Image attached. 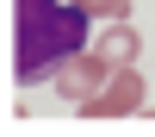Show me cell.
Returning a JSON list of instances; mask_svg holds the SVG:
<instances>
[{"label": "cell", "mask_w": 155, "mask_h": 137, "mask_svg": "<svg viewBox=\"0 0 155 137\" xmlns=\"http://www.w3.org/2000/svg\"><path fill=\"white\" fill-rule=\"evenodd\" d=\"M87 50L81 0H12V81H44Z\"/></svg>", "instance_id": "6da1fadb"}, {"label": "cell", "mask_w": 155, "mask_h": 137, "mask_svg": "<svg viewBox=\"0 0 155 137\" xmlns=\"http://www.w3.org/2000/svg\"><path fill=\"white\" fill-rule=\"evenodd\" d=\"M99 81H112V56H106V50H99V56H68V62L56 69V94L74 100V106H87Z\"/></svg>", "instance_id": "7a4b0ae2"}, {"label": "cell", "mask_w": 155, "mask_h": 137, "mask_svg": "<svg viewBox=\"0 0 155 137\" xmlns=\"http://www.w3.org/2000/svg\"><path fill=\"white\" fill-rule=\"evenodd\" d=\"M137 100H143V81H137L130 69H118V75H112V87H99V94L87 100V112H130Z\"/></svg>", "instance_id": "3957f363"}, {"label": "cell", "mask_w": 155, "mask_h": 137, "mask_svg": "<svg viewBox=\"0 0 155 137\" xmlns=\"http://www.w3.org/2000/svg\"><path fill=\"white\" fill-rule=\"evenodd\" d=\"M106 56H112V62H130V56H137V37L124 31V25H118V31H106Z\"/></svg>", "instance_id": "277c9868"}, {"label": "cell", "mask_w": 155, "mask_h": 137, "mask_svg": "<svg viewBox=\"0 0 155 137\" xmlns=\"http://www.w3.org/2000/svg\"><path fill=\"white\" fill-rule=\"evenodd\" d=\"M81 6H93V12H112V19H124V0H81Z\"/></svg>", "instance_id": "5b68a950"}]
</instances>
